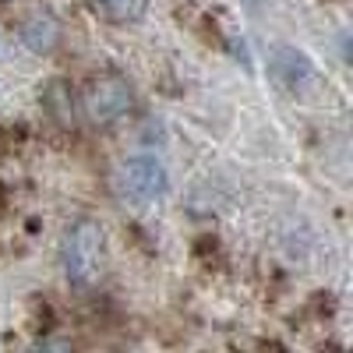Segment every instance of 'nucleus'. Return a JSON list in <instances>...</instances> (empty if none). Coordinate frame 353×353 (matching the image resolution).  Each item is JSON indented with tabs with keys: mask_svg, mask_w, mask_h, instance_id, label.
Returning a JSON list of instances; mask_svg holds the SVG:
<instances>
[{
	"mask_svg": "<svg viewBox=\"0 0 353 353\" xmlns=\"http://www.w3.org/2000/svg\"><path fill=\"white\" fill-rule=\"evenodd\" d=\"M64 265H68V279L78 286H88L99 269H103V230L96 223H74L68 241H64Z\"/></svg>",
	"mask_w": 353,
	"mask_h": 353,
	"instance_id": "obj_1",
	"label": "nucleus"
},
{
	"mask_svg": "<svg viewBox=\"0 0 353 353\" xmlns=\"http://www.w3.org/2000/svg\"><path fill=\"white\" fill-rule=\"evenodd\" d=\"M113 184H117V194L121 198H128L134 205H149L166 191V170L152 156H138V159L121 163Z\"/></svg>",
	"mask_w": 353,
	"mask_h": 353,
	"instance_id": "obj_2",
	"label": "nucleus"
},
{
	"mask_svg": "<svg viewBox=\"0 0 353 353\" xmlns=\"http://www.w3.org/2000/svg\"><path fill=\"white\" fill-rule=\"evenodd\" d=\"M85 106H88V117L96 124H113L131 110V88L121 74H99L88 81Z\"/></svg>",
	"mask_w": 353,
	"mask_h": 353,
	"instance_id": "obj_3",
	"label": "nucleus"
},
{
	"mask_svg": "<svg viewBox=\"0 0 353 353\" xmlns=\"http://www.w3.org/2000/svg\"><path fill=\"white\" fill-rule=\"evenodd\" d=\"M57 36H61V25H57V18L50 11H36L32 18L25 21V43L32 50H50L57 43Z\"/></svg>",
	"mask_w": 353,
	"mask_h": 353,
	"instance_id": "obj_4",
	"label": "nucleus"
},
{
	"mask_svg": "<svg viewBox=\"0 0 353 353\" xmlns=\"http://www.w3.org/2000/svg\"><path fill=\"white\" fill-rule=\"evenodd\" d=\"M96 11H103L110 21H138L149 8V0H92Z\"/></svg>",
	"mask_w": 353,
	"mask_h": 353,
	"instance_id": "obj_5",
	"label": "nucleus"
}]
</instances>
